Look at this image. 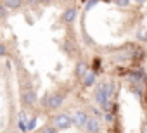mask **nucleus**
Here are the masks:
<instances>
[{
    "label": "nucleus",
    "instance_id": "obj_1",
    "mask_svg": "<svg viewBox=\"0 0 147 133\" xmlns=\"http://www.w3.org/2000/svg\"><path fill=\"white\" fill-rule=\"evenodd\" d=\"M95 99H97V104H99L104 111H109V107H111V99H109L107 93H106V85H99L97 93H95Z\"/></svg>",
    "mask_w": 147,
    "mask_h": 133
},
{
    "label": "nucleus",
    "instance_id": "obj_2",
    "mask_svg": "<svg viewBox=\"0 0 147 133\" xmlns=\"http://www.w3.org/2000/svg\"><path fill=\"white\" fill-rule=\"evenodd\" d=\"M54 123H55V128H59V130H66V128H69V126H71L73 119H71V116H69V114L62 112V114H57V116H55Z\"/></svg>",
    "mask_w": 147,
    "mask_h": 133
},
{
    "label": "nucleus",
    "instance_id": "obj_3",
    "mask_svg": "<svg viewBox=\"0 0 147 133\" xmlns=\"http://www.w3.org/2000/svg\"><path fill=\"white\" fill-rule=\"evenodd\" d=\"M83 128H85L88 133H99V128H100V124H99V121H97L95 118H88Z\"/></svg>",
    "mask_w": 147,
    "mask_h": 133
},
{
    "label": "nucleus",
    "instance_id": "obj_4",
    "mask_svg": "<svg viewBox=\"0 0 147 133\" xmlns=\"http://www.w3.org/2000/svg\"><path fill=\"white\" fill-rule=\"evenodd\" d=\"M62 100H64V97L61 93H54V95L49 97V107L50 109H57V107L62 105Z\"/></svg>",
    "mask_w": 147,
    "mask_h": 133
},
{
    "label": "nucleus",
    "instance_id": "obj_5",
    "mask_svg": "<svg viewBox=\"0 0 147 133\" xmlns=\"http://www.w3.org/2000/svg\"><path fill=\"white\" fill-rule=\"evenodd\" d=\"M87 119H88V116H87L83 111H78V112L75 114V118H73V123H75L78 128H83L85 123H87Z\"/></svg>",
    "mask_w": 147,
    "mask_h": 133
},
{
    "label": "nucleus",
    "instance_id": "obj_6",
    "mask_svg": "<svg viewBox=\"0 0 147 133\" xmlns=\"http://www.w3.org/2000/svg\"><path fill=\"white\" fill-rule=\"evenodd\" d=\"M23 100H24L26 105H33L36 102V93L33 90H24L23 92Z\"/></svg>",
    "mask_w": 147,
    "mask_h": 133
},
{
    "label": "nucleus",
    "instance_id": "obj_7",
    "mask_svg": "<svg viewBox=\"0 0 147 133\" xmlns=\"http://www.w3.org/2000/svg\"><path fill=\"white\" fill-rule=\"evenodd\" d=\"M128 78H130L133 83L145 81V75H144V71H142V69H140V71H130V73H128Z\"/></svg>",
    "mask_w": 147,
    "mask_h": 133
},
{
    "label": "nucleus",
    "instance_id": "obj_8",
    "mask_svg": "<svg viewBox=\"0 0 147 133\" xmlns=\"http://www.w3.org/2000/svg\"><path fill=\"white\" fill-rule=\"evenodd\" d=\"M76 7H71V9H67L66 12H64V16H62V19L66 21V23H73L75 21V17H76Z\"/></svg>",
    "mask_w": 147,
    "mask_h": 133
},
{
    "label": "nucleus",
    "instance_id": "obj_9",
    "mask_svg": "<svg viewBox=\"0 0 147 133\" xmlns=\"http://www.w3.org/2000/svg\"><path fill=\"white\" fill-rule=\"evenodd\" d=\"M94 83H95V71L87 73V75L83 76V87H92Z\"/></svg>",
    "mask_w": 147,
    "mask_h": 133
},
{
    "label": "nucleus",
    "instance_id": "obj_10",
    "mask_svg": "<svg viewBox=\"0 0 147 133\" xmlns=\"http://www.w3.org/2000/svg\"><path fill=\"white\" fill-rule=\"evenodd\" d=\"M87 73H88L87 71V64L85 62H78V66H76V76L78 78H83Z\"/></svg>",
    "mask_w": 147,
    "mask_h": 133
},
{
    "label": "nucleus",
    "instance_id": "obj_11",
    "mask_svg": "<svg viewBox=\"0 0 147 133\" xmlns=\"http://www.w3.org/2000/svg\"><path fill=\"white\" fill-rule=\"evenodd\" d=\"M4 4L7 5V9H19V7L23 5V2H21V0H5Z\"/></svg>",
    "mask_w": 147,
    "mask_h": 133
},
{
    "label": "nucleus",
    "instance_id": "obj_12",
    "mask_svg": "<svg viewBox=\"0 0 147 133\" xmlns=\"http://www.w3.org/2000/svg\"><path fill=\"white\" fill-rule=\"evenodd\" d=\"M19 130L26 131V116H24V112H21V116H19Z\"/></svg>",
    "mask_w": 147,
    "mask_h": 133
},
{
    "label": "nucleus",
    "instance_id": "obj_13",
    "mask_svg": "<svg viewBox=\"0 0 147 133\" xmlns=\"http://www.w3.org/2000/svg\"><path fill=\"white\" fill-rule=\"evenodd\" d=\"M35 126H36V118H33V119L26 124V130H30V131H31V130H35Z\"/></svg>",
    "mask_w": 147,
    "mask_h": 133
},
{
    "label": "nucleus",
    "instance_id": "obj_14",
    "mask_svg": "<svg viewBox=\"0 0 147 133\" xmlns=\"http://www.w3.org/2000/svg\"><path fill=\"white\" fill-rule=\"evenodd\" d=\"M114 2H116L119 7H126V5H130V0H114Z\"/></svg>",
    "mask_w": 147,
    "mask_h": 133
},
{
    "label": "nucleus",
    "instance_id": "obj_15",
    "mask_svg": "<svg viewBox=\"0 0 147 133\" xmlns=\"http://www.w3.org/2000/svg\"><path fill=\"white\" fill-rule=\"evenodd\" d=\"M40 133H55V128H52V126H45Z\"/></svg>",
    "mask_w": 147,
    "mask_h": 133
},
{
    "label": "nucleus",
    "instance_id": "obj_16",
    "mask_svg": "<svg viewBox=\"0 0 147 133\" xmlns=\"http://www.w3.org/2000/svg\"><path fill=\"white\" fill-rule=\"evenodd\" d=\"M95 4H97V0H88V4H87V7H85V9L88 11V9H92V7H94Z\"/></svg>",
    "mask_w": 147,
    "mask_h": 133
},
{
    "label": "nucleus",
    "instance_id": "obj_17",
    "mask_svg": "<svg viewBox=\"0 0 147 133\" xmlns=\"http://www.w3.org/2000/svg\"><path fill=\"white\" fill-rule=\"evenodd\" d=\"M5 12H7V5H5V4H0V14L4 16Z\"/></svg>",
    "mask_w": 147,
    "mask_h": 133
},
{
    "label": "nucleus",
    "instance_id": "obj_18",
    "mask_svg": "<svg viewBox=\"0 0 147 133\" xmlns=\"http://www.w3.org/2000/svg\"><path fill=\"white\" fill-rule=\"evenodd\" d=\"M94 68H95V69L100 68V59H95V60H94Z\"/></svg>",
    "mask_w": 147,
    "mask_h": 133
},
{
    "label": "nucleus",
    "instance_id": "obj_19",
    "mask_svg": "<svg viewBox=\"0 0 147 133\" xmlns=\"http://www.w3.org/2000/svg\"><path fill=\"white\" fill-rule=\"evenodd\" d=\"M4 54H5V47H4V45H2V43H0V57H2V55H4Z\"/></svg>",
    "mask_w": 147,
    "mask_h": 133
},
{
    "label": "nucleus",
    "instance_id": "obj_20",
    "mask_svg": "<svg viewBox=\"0 0 147 133\" xmlns=\"http://www.w3.org/2000/svg\"><path fill=\"white\" fill-rule=\"evenodd\" d=\"M38 2H40V4H52L54 0H38Z\"/></svg>",
    "mask_w": 147,
    "mask_h": 133
},
{
    "label": "nucleus",
    "instance_id": "obj_21",
    "mask_svg": "<svg viewBox=\"0 0 147 133\" xmlns=\"http://www.w3.org/2000/svg\"><path fill=\"white\" fill-rule=\"evenodd\" d=\"M137 2H138V4H144V2H145V0H137Z\"/></svg>",
    "mask_w": 147,
    "mask_h": 133
},
{
    "label": "nucleus",
    "instance_id": "obj_22",
    "mask_svg": "<svg viewBox=\"0 0 147 133\" xmlns=\"http://www.w3.org/2000/svg\"><path fill=\"white\" fill-rule=\"evenodd\" d=\"M104 2H111V0H104Z\"/></svg>",
    "mask_w": 147,
    "mask_h": 133
},
{
    "label": "nucleus",
    "instance_id": "obj_23",
    "mask_svg": "<svg viewBox=\"0 0 147 133\" xmlns=\"http://www.w3.org/2000/svg\"><path fill=\"white\" fill-rule=\"evenodd\" d=\"M83 2H87V0H83Z\"/></svg>",
    "mask_w": 147,
    "mask_h": 133
},
{
    "label": "nucleus",
    "instance_id": "obj_24",
    "mask_svg": "<svg viewBox=\"0 0 147 133\" xmlns=\"http://www.w3.org/2000/svg\"><path fill=\"white\" fill-rule=\"evenodd\" d=\"M64 2H66V0H64Z\"/></svg>",
    "mask_w": 147,
    "mask_h": 133
}]
</instances>
